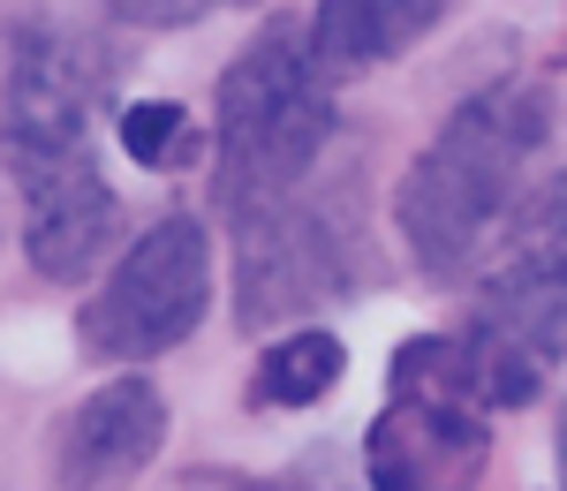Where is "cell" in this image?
I'll return each mask as SVG.
<instances>
[{"mask_svg": "<svg viewBox=\"0 0 567 491\" xmlns=\"http://www.w3.org/2000/svg\"><path fill=\"white\" fill-rule=\"evenodd\" d=\"M114 98V45L69 8L31 0L8 31V76H0V152H53L91 144V122Z\"/></svg>", "mask_w": 567, "mask_h": 491, "instance_id": "cell-6", "label": "cell"}, {"mask_svg": "<svg viewBox=\"0 0 567 491\" xmlns=\"http://www.w3.org/2000/svg\"><path fill=\"white\" fill-rule=\"evenodd\" d=\"M213 311V234L197 212H167L114 250L106 280L76 311V341L99 363H152L182 348Z\"/></svg>", "mask_w": 567, "mask_h": 491, "instance_id": "cell-4", "label": "cell"}, {"mask_svg": "<svg viewBox=\"0 0 567 491\" xmlns=\"http://www.w3.org/2000/svg\"><path fill=\"white\" fill-rule=\"evenodd\" d=\"M560 477H567V416H560ZM567 491V484H560Z\"/></svg>", "mask_w": 567, "mask_h": 491, "instance_id": "cell-15", "label": "cell"}, {"mask_svg": "<svg viewBox=\"0 0 567 491\" xmlns=\"http://www.w3.org/2000/svg\"><path fill=\"white\" fill-rule=\"evenodd\" d=\"M446 8L454 0H318L303 23V45L318 61V76L341 84V76H363V69H386L401 53H416L446 23Z\"/></svg>", "mask_w": 567, "mask_h": 491, "instance_id": "cell-9", "label": "cell"}, {"mask_svg": "<svg viewBox=\"0 0 567 491\" xmlns=\"http://www.w3.org/2000/svg\"><path fill=\"white\" fill-rule=\"evenodd\" d=\"M197 122H189V106H175V98H136V106H122V152H130L136 167H152V175H175V167H189L197 159Z\"/></svg>", "mask_w": 567, "mask_h": 491, "instance_id": "cell-12", "label": "cell"}, {"mask_svg": "<svg viewBox=\"0 0 567 491\" xmlns=\"http://www.w3.org/2000/svg\"><path fill=\"white\" fill-rule=\"evenodd\" d=\"M189 491H318V484H288V477H235V469H205V477H182Z\"/></svg>", "mask_w": 567, "mask_h": 491, "instance_id": "cell-14", "label": "cell"}, {"mask_svg": "<svg viewBox=\"0 0 567 491\" xmlns=\"http://www.w3.org/2000/svg\"><path fill=\"white\" fill-rule=\"evenodd\" d=\"M333 144V84L318 76L296 15H272L219 76L213 106V205L250 220L296 197Z\"/></svg>", "mask_w": 567, "mask_h": 491, "instance_id": "cell-2", "label": "cell"}, {"mask_svg": "<svg viewBox=\"0 0 567 491\" xmlns=\"http://www.w3.org/2000/svg\"><path fill=\"white\" fill-rule=\"evenodd\" d=\"M159 447H167V394L144 370H122V378H106L99 394H84L61 416L53 484L61 491H122L159 461Z\"/></svg>", "mask_w": 567, "mask_h": 491, "instance_id": "cell-8", "label": "cell"}, {"mask_svg": "<svg viewBox=\"0 0 567 491\" xmlns=\"http://www.w3.org/2000/svg\"><path fill=\"white\" fill-rule=\"evenodd\" d=\"M122 23H136V31H175V23H197L213 0H106Z\"/></svg>", "mask_w": 567, "mask_h": 491, "instance_id": "cell-13", "label": "cell"}, {"mask_svg": "<svg viewBox=\"0 0 567 491\" xmlns=\"http://www.w3.org/2000/svg\"><path fill=\"white\" fill-rule=\"evenodd\" d=\"M0 234H8V197H0Z\"/></svg>", "mask_w": 567, "mask_h": 491, "instance_id": "cell-16", "label": "cell"}, {"mask_svg": "<svg viewBox=\"0 0 567 491\" xmlns=\"http://www.w3.org/2000/svg\"><path fill=\"white\" fill-rule=\"evenodd\" d=\"M349 378V348L326 325H296L280 333L250 370V408H318L333 386Z\"/></svg>", "mask_w": 567, "mask_h": 491, "instance_id": "cell-11", "label": "cell"}, {"mask_svg": "<svg viewBox=\"0 0 567 491\" xmlns=\"http://www.w3.org/2000/svg\"><path fill=\"white\" fill-rule=\"evenodd\" d=\"M492 469V408L462 333H416L393 348L386 408L363 431L371 491H477Z\"/></svg>", "mask_w": 567, "mask_h": 491, "instance_id": "cell-3", "label": "cell"}, {"mask_svg": "<svg viewBox=\"0 0 567 491\" xmlns=\"http://www.w3.org/2000/svg\"><path fill=\"white\" fill-rule=\"evenodd\" d=\"M484 258H492V280L567 288V167L545 181H523V197L507 205V220L484 242Z\"/></svg>", "mask_w": 567, "mask_h": 491, "instance_id": "cell-10", "label": "cell"}, {"mask_svg": "<svg viewBox=\"0 0 567 491\" xmlns=\"http://www.w3.org/2000/svg\"><path fill=\"white\" fill-rule=\"evenodd\" d=\"M16 181V227L23 258L39 280L76 288L122 250V197L99 167L91 144H53V152H0Z\"/></svg>", "mask_w": 567, "mask_h": 491, "instance_id": "cell-7", "label": "cell"}, {"mask_svg": "<svg viewBox=\"0 0 567 491\" xmlns=\"http://www.w3.org/2000/svg\"><path fill=\"white\" fill-rule=\"evenodd\" d=\"M235 242V317L243 333L310 317L318 303H341L363 272V234H355L349 197H280L250 212Z\"/></svg>", "mask_w": 567, "mask_h": 491, "instance_id": "cell-5", "label": "cell"}, {"mask_svg": "<svg viewBox=\"0 0 567 491\" xmlns=\"http://www.w3.org/2000/svg\"><path fill=\"white\" fill-rule=\"evenodd\" d=\"M227 8H250V0H227Z\"/></svg>", "mask_w": 567, "mask_h": 491, "instance_id": "cell-17", "label": "cell"}, {"mask_svg": "<svg viewBox=\"0 0 567 491\" xmlns=\"http://www.w3.org/2000/svg\"><path fill=\"white\" fill-rule=\"evenodd\" d=\"M545 136H553V91L537 76H499L439 122V136L409 159L393 189V227L416 272L462 280L477 265L507 205L523 197V175L545 152Z\"/></svg>", "mask_w": 567, "mask_h": 491, "instance_id": "cell-1", "label": "cell"}]
</instances>
